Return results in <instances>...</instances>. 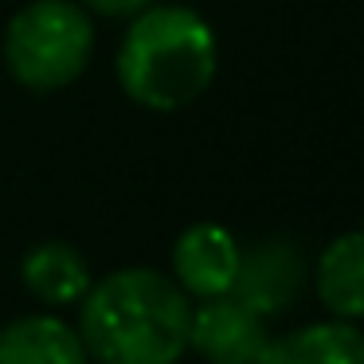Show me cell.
<instances>
[{"instance_id": "obj_1", "label": "cell", "mask_w": 364, "mask_h": 364, "mask_svg": "<svg viewBox=\"0 0 364 364\" xmlns=\"http://www.w3.org/2000/svg\"><path fill=\"white\" fill-rule=\"evenodd\" d=\"M188 325V294L149 267L114 270L82 294L79 337L98 364H176Z\"/></svg>"}, {"instance_id": "obj_2", "label": "cell", "mask_w": 364, "mask_h": 364, "mask_svg": "<svg viewBox=\"0 0 364 364\" xmlns=\"http://www.w3.org/2000/svg\"><path fill=\"white\" fill-rule=\"evenodd\" d=\"M215 67H220V51L212 28L200 12L184 4L141 9L129 20L114 59L126 98L157 114L196 102L212 87Z\"/></svg>"}, {"instance_id": "obj_3", "label": "cell", "mask_w": 364, "mask_h": 364, "mask_svg": "<svg viewBox=\"0 0 364 364\" xmlns=\"http://www.w3.org/2000/svg\"><path fill=\"white\" fill-rule=\"evenodd\" d=\"M95 55V20L75 0H32L9 20L4 63L28 90H63Z\"/></svg>"}, {"instance_id": "obj_4", "label": "cell", "mask_w": 364, "mask_h": 364, "mask_svg": "<svg viewBox=\"0 0 364 364\" xmlns=\"http://www.w3.org/2000/svg\"><path fill=\"white\" fill-rule=\"evenodd\" d=\"M267 345V317L231 294L204 298V306L192 309L188 348H196L208 364H262Z\"/></svg>"}, {"instance_id": "obj_5", "label": "cell", "mask_w": 364, "mask_h": 364, "mask_svg": "<svg viewBox=\"0 0 364 364\" xmlns=\"http://www.w3.org/2000/svg\"><path fill=\"white\" fill-rule=\"evenodd\" d=\"M301 286H306L301 251L286 239H267V243H255L247 255H239V274L235 286H231V298H239L262 317H274L290 301H298Z\"/></svg>"}, {"instance_id": "obj_6", "label": "cell", "mask_w": 364, "mask_h": 364, "mask_svg": "<svg viewBox=\"0 0 364 364\" xmlns=\"http://www.w3.org/2000/svg\"><path fill=\"white\" fill-rule=\"evenodd\" d=\"M239 243L220 223H192L181 231L173 247V274L176 286L192 298H220L231 294L239 274Z\"/></svg>"}, {"instance_id": "obj_7", "label": "cell", "mask_w": 364, "mask_h": 364, "mask_svg": "<svg viewBox=\"0 0 364 364\" xmlns=\"http://www.w3.org/2000/svg\"><path fill=\"white\" fill-rule=\"evenodd\" d=\"M0 364H87V348L67 321L32 314L0 329Z\"/></svg>"}, {"instance_id": "obj_8", "label": "cell", "mask_w": 364, "mask_h": 364, "mask_svg": "<svg viewBox=\"0 0 364 364\" xmlns=\"http://www.w3.org/2000/svg\"><path fill=\"white\" fill-rule=\"evenodd\" d=\"M262 364H364V333L353 321H317L270 337Z\"/></svg>"}, {"instance_id": "obj_9", "label": "cell", "mask_w": 364, "mask_h": 364, "mask_svg": "<svg viewBox=\"0 0 364 364\" xmlns=\"http://www.w3.org/2000/svg\"><path fill=\"white\" fill-rule=\"evenodd\" d=\"M317 298L341 321L364 317V231L337 235L317 259Z\"/></svg>"}, {"instance_id": "obj_10", "label": "cell", "mask_w": 364, "mask_h": 364, "mask_svg": "<svg viewBox=\"0 0 364 364\" xmlns=\"http://www.w3.org/2000/svg\"><path fill=\"white\" fill-rule=\"evenodd\" d=\"M24 286L48 306H71L90 290V267L71 243H36L20 262Z\"/></svg>"}, {"instance_id": "obj_11", "label": "cell", "mask_w": 364, "mask_h": 364, "mask_svg": "<svg viewBox=\"0 0 364 364\" xmlns=\"http://www.w3.org/2000/svg\"><path fill=\"white\" fill-rule=\"evenodd\" d=\"M153 0H82V9L106 20H134L141 9H149Z\"/></svg>"}]
</instances>
